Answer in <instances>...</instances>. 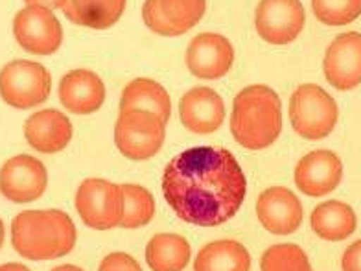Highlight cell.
I'll return each instance as SVG.
<instances>
[{
	"mask_svg": "<svg viewBox=\"0 0 361 271\" xmlns=\"http://www.w3.org/2000/svg\"><path fill=\"white\" fill-rule=\"evenodd\" d=\"M207 0H146L142 19L153 34L177 37L203 19Z\"/></svg>",
	"mask_w": 361,
	"mask_h": 271,
	"instance_id": "cell-9",
	"label": "cell"
},
{
	"mask_svg": "<svg viewBox=\"0 0 361 271\" xmlns=\"http://www.w3.org/2000/svg\"><path fill=\"white\" fill-rule=\"evenodd\" d=\"M190 255V243L173 233L155 234L146 246V262L153 271H183Z\"/></svg>",
	"mask_w": 361,
	"mask_h": 271,
	"instance_id": "cell-23",
	"label": "cell"
},
{
	"mask_svg": "<svg viewBox=\"0 0 361 271\" xmlns=\"http://www.w3.org/2000/svg\"><path fill=\"white\" fill-rule=\"evenodd\" d=\"M128 0H67L63 8L71 23L92 30H107L118 23Z\"/></svg>",
	"mask_w": 361,
	"mask_h": 271,
	"instance_id": "cell-20",
	"label": "cell"
},
{
	"mask_svg": "<svg viewBox=\"0 0 361 271\" xmlns=\"http://www.w3.org/2000/svg\"><path fill=\"white\" fill-rule=\"evenodd\" d=\"M52 271H83V270H81V267H78V266H72V264H63V266L54 267Z\"/></svg>",
	"mask_w": 361,
	"mask_h": 271,
	"instance_id": "cell-31",
	"label": "cell"
},
{
	"mask_svg": "<svg viewBox=\"0 0 361 271\" xmlns=\"http://www.w3.org/2000/svg\"><path fill=\"white\" fill-rule=\"evenodd\" d=\"M48 174L44 164L32 155H17L0 168V192L13 203H30L44 194Z\"/></svg>",
	"mask_w": 361,
	"mask_h": 271,
	"instance_id": "cell-11",
	"label": "cell"
},
{
	"mask_svg": "<svg viewBox=\"0 0 361 271\" xmlns=\"http://www.w3.org/2000/svg\"><path fill=\"white\" fill-rule=\"evenodd\" d=\"M317 20L328 26H343L361 15V0H312Z\"/></svg>",
	"mask_w": 361,
	"mask_h": 271,
	"instance_id": "cell-26",
	"label": "cell"
},
{
	"mask_svg": "<svg viewBox=\"0 0 361 271\" xmlns=\"http://www.w3.org/2000/svg\"><path fill=\"white\" fill-rule=\"evenodd\" d=\"M120 186H122V194L126 200L124 218H122L120 227L137 229L149 224L155 216V200H153L152 192L140 185Z\"/></svg>",
	"mask_w": 361,
	"mask_h": 271,
	"instance_id": "cell-24",
	"label": "cell"
},
{
	"mask_svg": "<svg viewBox=\"0 0 361 271\" xmlns=\"http://www.w3.org/2000/svg\"><path fill=\"white\" fill-rule=\"evenodd\" d=\"M98 271H142L138 262L126 253H111L102 260Z\"/></svg>",
	"mask_w": 361,
	"mask_h": 271,
	"instance_id": "cell-27",
	"label": "cell"
},
{
	"mask_svg": "<svg viewBox=\"0 0 361 271\" xmlns=\"http://www.w3.org/2000/svg\"><path fill=\"white\" fill-rule=\"evenodd\" d=\"M262 271H314L306 253L295 243L271 246L260 260Z\"/></svg>",
	"mask_w": 361,
	"mask_h": 271,
	"instance_id": "cell-25",
	"label": "cell"
},
{
	"mask_svg": "<svg viewBox=\"0 0 361 271\" xmlns=\"http://www.w3.org/2000/svg\"><path fill=\"white\" fill-rule=\"evenodd\" d=\"M162 192L183 222L216 227L236 216L245 200L247 181L228 150L200 146L180 152L168 162Z\"/></svg>",
	"mask_w": 361,
	"mask_h": 271,
	"instance_id": "cell-1",
	"label": "cell"
},
{
	"mask_svg": "<svg viewBox=\"0 0 361 271\" xmlns=\"http://www.w3.org/2000/svg\"><path fill=\"white\" fill-rule=\"evenodd\" d=\"M0 271H30V270L26 266H23V264H17V262H10V264H4V266H0Z\"/></svg>",
	"mask_w": 361,
	"mask_h": 271,
	"instance_id": "cell-30",
	"label": "cell"
},
{
	"mask_svg": "<svg viewBox=\"0 0 361 271\" xmlns=\"http://www.w3.org/2000/svg\"><path fill=\"white\" fill-rule=\"evenodd\" d=\"M231 131L240 146L264 150L282 131V105L267 85H249L238 92L231 114Z\"/></svg>",
	"mask_w": 361,
	"mask_h": 271,
	"instance_id": "cell-3",
	"label": "cell"
},
{
	"mask_svg": "<svg viewBox=\"0 0 361 271\" xmlns=\"http://www.w3.org/2000/svg\"><path fill=\"white\" fill-rule=\"evenodd\" d=\"M180 122L192 133H214L225 122V105L221 96L209 87H195L180 98Z\"/></svg>",
	"mask_w": 361,
	"mask_h": 271,
	"instance_id": "cell-16",
	"label": "cell"
},
{
	"mask_svg": "<svg viewBox=\"0 0 361 271\" xmlns=\"http://www.w3.org/2000/svg\"><path fill=\"white\" fill-rule=\"evenodd\" d=\"M166 122L144 109L120 111L114 126V143L122 155L133 161L152 159L164 144Z\"/></svg>",
	"mask_w": 361,
	"mask_h": 271,
	"instance_id": "cell-5",
	"label": "cell"
},
{
	"mask_svg": "<svg viewBox=\"0 0 361 271\" xmlns=\"http://www.w3.org/2000/svg\"><path fill=\"white\" fill-rule=\"evenodd\" d=\"M306 13L300 0H260L257 8V32L269 44H288L305 28Z\"/></svg>",
	"mask_w": 361,
	"mask_h": 271,
	"instance_id": "cell-10",
	"label": "cell"
},
{
	"mask_svg": "<svg viewBox=\"0 0 361 271\" xmlns=\"http://www.w3.org/2000/svg\"><path fill=\"white\" fill-rule=\"evenodd\" d=\"M343 179L341 159L330 150H315L295 167V185L305 195L321 198L336 191Z\"/></svg>",
	"mask_w": 361,
	"mask_h": 271,
	"instance_id": "cell-14",
	"label": "cell"
},
{
	"mask_svg": "<svg viewBox=\"0 0 361 271\" xmlns=\"http://www.w3.org/2000/svg\"><path fill=\"white\" fill-rule=\"evenodd\" d=\"M13 34L23 50L37 56H50L63 43L61 24L54 11L43 6H26L15 15Z\"/></svg>",
	"mask_w": 361,
	"mask_h": 271,
	"instance_id": "cell-8",
	"label": "cell"
},
{
	"mask_svg": "<svg viewBox=\"0 0 361 271\" xmlns=\"http://www.w3.org/2000/svg\"><path fill=\"white\" fill-rule=\"evenodd\" d=\"M24 137L35 152L57 153L71 143L72 124L61 111H37L24 122Z\"/></svg>",
	"mask_w": 361,
	"mask_h": 271,
	"instance_id": "cell-18",
	"label": "cell"
},
{
	"mask_svg": "<svg viewBox=\"0 0 361 271\" xmlns=\"http://www.w3.org/2000/svg\"><path fill=\"white\" fill-rule=\"evenodd\" d=\"M76 238V225L63 210H24L11 222L15 251L30 260L65 257L74 249Z\"/></svg>",
	"mask_w": 361,
	"mask_h": 271,
	"instance_id": "cell-2",
	"label": "cell"
},
{
	"mask_svg": "<svg viewBox=\"0 0 361 271\" xmlns=\"http://www.w3.org/2000/svg\"><path fill=\"white\" fill-rule=\"evenodd\" d=\"M4 238H6V229H4V224H2V219H0V248L4 246Z\"/></svg>",
	"mask_w": 361,
	"mask_h": 271,
	"instance_id": "cell-32",
	"label": "cell"
},
{
	"mask_svg": "<svg viewBox=\"0 0 361 271\" xmlns=\"http://www.w3.org/2000/svg\"><path fill=\"white\" fill-rule=\"evenodd\" d=\"M343 271H361V240L348 246L341 258Z\"/></svg>",
	"mask_w": 361,
	"mask_h": 271,
	"instance_id": "cell-28",
	"label": "cell"
},
{
	"mask_svg": "<svg viewBox=\"0 0 361 271\" xmlns=\"http://www.w3.org/2000/svg\"><path fill=\"white\" fill-rule=\"evenodd\" d=\"M131 109L149 111L168 122L171 114L170 95L157 81L149 80V78H137L128 83L122 92V100H120V111Z\"/></svg>",
	"mask_w": 361,
	"mask_h": 271,
	"instance_id": "cell-21",
	"label": "cell"
},
{
	"mask_svg": "<svg viewBox=\"0 0 361 271\" xmlns=\"http://www.w3.org/2000/svg\"><path fill=\"white\" fill-rule=\"evenodd\" d=\"M247 249L234 240H218L204 246L194 262V271H249Z\"/></svg>",
	"mask_w": 361,
	"mask_h": 271,
	"instance_id": "cell-22",
	"label": "cell"
},
{
	"mask_svg": "<svg viewBox=\"0 0 361 271\" xmlns=\"http://www.w3.org/2000/svg\"><path fill=\"white\" fill-rule=\"evenodd\" d=\"M50 89L52 78L41 63L15 59L0 71V96L15 109H32L44 104Z\"/></svg>",
	"mask_w": 361,
	"mask_h": 271,
	"instance_id": "cell-6",
	"label": "cell"
},
{
	"mask_svg": "<svg viewBox=\"0 0 361 271\" xmlns=\"http://www.w3.org/2000/svg\"><path fill=\"white\" fill-rule=\"evenodd\" d=\"M28 6H43L48 10H63L67 6V0H24Z\"/></svg>",
	"mask_w": 361,
	"mask_h": 271,
	"instance_id": "cell-29",
	"label": "cell"
},
{
	"mask_svg": "<svg viewBox=\"0 0 361 271\" xmlns=\"http://www.w3.org/2000/svg\"><path fill=\"white\" fill-rule=\"evenodd\" d=\"M312 229L319 238L328 242L347 240L356 231L357 218L350 205L332 200L317 205L312 212Z\"/></svg>",
	"mask_w": 361,
	"mask_h": 271,
	"instance_id": "cell-19",
	"label": "cell"
},
{
	"mask_svg": "<svg viewBox=\"0 0 361 271\" xmlns=\"http://www.w3.org/2000/svg\"><path fill=\"white\" fill-rule=\"evenodd\" d=\"M257 215L266 231L286 236L295 233L302 224V205L284 186H271L258 195Z\"/></svg>",
	"mask_w": 361,
	"mask_h": 271,
	"instance_id": "cell-15",
	"label": "cell"
},
{
	"mask_svg": "<svg viewBox=\"0 0 361 271\" xmlns=\"http://www.w3.org/2000/svg\"><path fill=\"white\" fill-rule=\"evenodd\" d=\"M59 102L71 113H94L105 102L104 81L96 72L85 68L67 72L59 83Z\"/></svg>",
	"mask_w": 361,
	"mask_h": 271,
	"instance_id": "cell-17",
	"label": "cell"
},
{
	"mask_svg": "<svg viewBox=\"0 0 361 271\" xmlns=\"http://www.w3.org/2000/svg\"><path fill=\"white\" fill-rule=\"evenodd\" d=\"M76 209L87 227L98 231L120 227L126 210L122 186L105 179H85L78 188Z\"/></svg>",
	"mask_w": 361,
	"mask_h": 271,
	"instance_id": "cell-7",
	"label": "cell"
},
{
	"mask_svg": "<svg viewBox=\"0 0 361 271\" xmlns=\"http://www.w3.org/2000/svg\"><path fill=\"white\" fill-rule=\"evenodd\" d=\"M338 114L336 100L315 83H305L291 95L290 122L299 137L308 140L328 137L336 128Z\"/></svg>",
	"mask_w": 361,
	"mask_h": 271,
	"instance_id": "cell-4",
	"label": "cell"
},
{
	"mask_svg": "<svg viewBox=\"0 0 361 271\" xmlns=\"http://www.w3.org/2000/svg\"><path fill=\"white\" fill-rule=\"evenodd\" d=\"M323 71L328 83L338 90H350L361 83V34L347 32L326 48Z\"/></svg>",
	"mask_w": 361,
	"mask_h": 271,
	"instance_id": "cell-13",
	"label": "cell"
},
{
	"mask_svg": "<svg viewBox=\"0 0 361 271\" xmlns=\"http://www.w3.org/2000/svg\"><path fill=\"white\" fill-rule=\"evenodd\" d=\"M186 67L200 80L224 78L234 61V48L225 35L200 34L186 48Z\"/></svg>",
	"mask_w": 361,
	"mask_h": 271,
	"instance_id": "cell-12",
	"label": "cell"
}]
</instances>
